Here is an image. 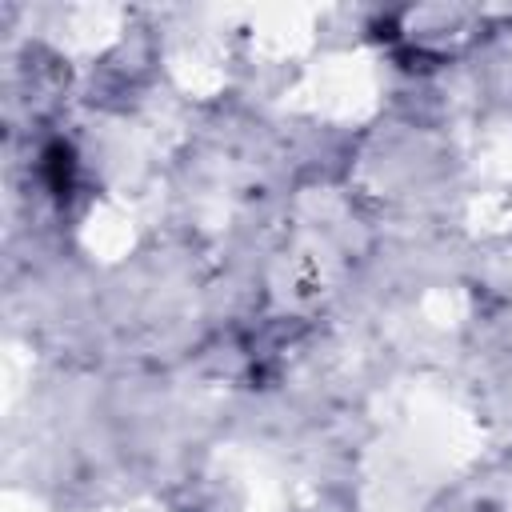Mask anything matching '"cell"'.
<instances>
[{
  "instance_id": "1",
  "label": "cell",
  "mask_w": 512,
  "mask_h": 512,
  "mask_svg": "<svg viewBox=\"0 0 512 512\" xmlns=\"http://www.w3.org/2000/svg\"><path fill=\"white\" fill-rule=\"evenodd\" d=\"M40 168H44V180H48L52 196H68V192H72V184H76V152H72V144L52 140V144L44 148Z\"/></svg>"
}]
</instances>
